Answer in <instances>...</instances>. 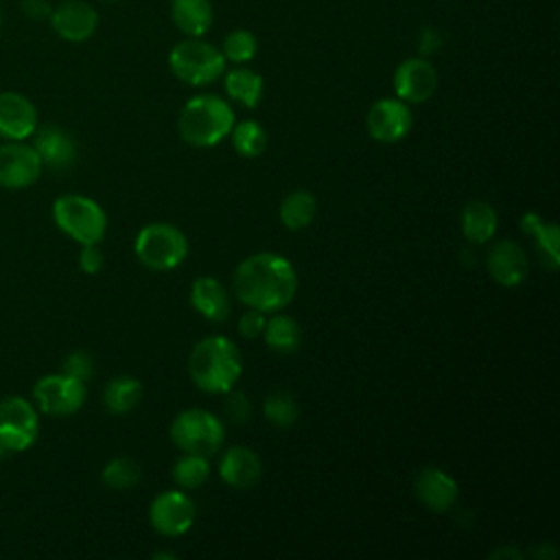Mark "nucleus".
<instances>
[{"mask_svg": "<svg viewBox=\"0 0 560 560\" xmlns=\"http://www.w3.org/2000/svg\"><path fill=\"white\" fill-rule=\"evenodd\" d=\"M232 291L249 308L278 313L298 293V271L289 258L273 252H258L236 265Z\"/></svg>", "mask_w": 560, "mask_h": 560, "instance_id": "f257e3e1", "label": "nucleus"}, {"mask_svg": "<svg viewBox=\"0 0 560 560\" xmlns=\"http://www.w3.org/2000/svg\"><path fill=\"white\" fill-rule=\"evenodd\" d=\"M188 374L201 392L228 394L243 374L241 350L223 335L203 337L190 350Z\"/></svg>", "mask_w": 560, "mask_h": 560, "instance_id": "f03ea898", "label": "nucleus"}, {"mask_svg": "<svg viewBox=\"0 0 560 560\" xmlns=\"http://www.w3.org/2000/svg\"><path fill=\"white\" fill-rule=\"evenodd\" d=\"M234 109L217 94H197L188 98L177 116V131L190 147L208 149L223 142L234 127Z\"/></svg>", "mask_w": 560, "mask_h": 560, "instance_id": "7ed1b4c3", "label": "nucleus"}, {"mask_svg": "<svg viewBox=\"0 0 560 560\" xmlns=\"http://www.w3.org/2000/svg\"><path fill=\"white\" fill-rule=\"evenodd\" d=\"M225 63L221 48L201 37H186L168 52L171 72L188 85H208L217 81L223 77Z\"/></svg>", "mask_w": 560, "mask_h": 560, "instance_id": "20e7f679", "label": "nucleus"}, {"mask_svg": "<svg viewBox=\"0 0 560 560\" xmlns=\"http://www.w3.org/2000/svg\"><path fill=\"white\" fill-rule=\"evenodd\" d=\"M168 435L182 453L210 457L223 446L225 427L208 409H184L173 418Z\"/></svg>", "mask_w": 560, "mask_h": 560, "instance_id": "39448f33", "label": "nucleus"}, {"mask_svg": "<svg viewBox=\"0 0 560 560\" xmlns=\"http://www.w3.org/2000/svg\"><path fill=\"white\" fill-rule=\"evenodd\" d=\"M52 219L63 234L81 245L101 243L107 230L105 210L83 195H63L55 199Z\"/></svg>", "mask_w": 560, "mask_h": 560, "instance_id": "423d86ee", "label": "nucleus"}, {"mask_svg": "<svg viewBox=\"0 0 560 560\" xmlns=\"http://www.w3.org/2000/svg\"><path fill=\"white\" fill-rule=\"evenodd\" d=\"M138 260L153 271H168L184 262L188 254V241L184 232L173 223H149L133 241Z\"/></svg>", "mask_w": 560, "mask_h": 560, "instance_id": "0eeeda50", "label": "nucleus"}, {"mask_svg": "<svg viewBox=\"0 0 560 560\" xmlns=\"http://www.w3.org/2000/svg\"><path fill=\"white\" fill-rule=\"evenodd\" d=\"M39 420L35 407L22 396L0 400V442L11 451H26L35 444Z\"/></svg>", "mask_w": 560, "mask_h": 560, "instance_id": "6e6552de", "label": "nucleus"}, {"mask_svg": "<svg viewBox=\"0 0 560 560\" xmlns=\"http://www.w3.org/2000/svg\"><path fill=\"white\" fill-rule=\"evenodd\" d=\"M33 396L44 413L70 416L85 402V383L66 372L48 374L35 383Z\"/></svg>", "mask_w": 560, "mask_h": 560, "instance_id": "1a4fd4ad", "label": "nucleus"}, {"mask_svg": "<svg viewBox=\"0 0 560 560\" xmlns=\"http://www.w3.org/2000/svg\"><path fill=\"white\" fill-rule=\"evenodd\" d=\"M149 523L162 536H182L195 523V503L182 490H164L149 505Z\"/></svg>", "mask_w": 560, "mask_h": 560, "instance_id": "9d476101", "label": "nucleus"}, {"mask_svg": "<svg viewBox=\"0 0 560 560\" xmlns=\"http://www.w3.org/2000/svg\"><path fill=\"white\" fill-rule=\"evenodd\" d=\"M413 125V114L409 103L400 98H378L372 103L365 116V127L372 140L383 144H394L402 140Z\"/></svg>", "mask_w": 560, "mask_h": 560, "instance_id": "9b49d317", "label": "nucleus"}, {"mask_svg": "<svg viewBox=\"0 0 560 560\" xmlns=\"http://www.w3.org/2000/svg\"><path fill=\"white\" fill-rule=\"evenodd\" d=\"M392 85L396 98L405 103H424L438 90V70L427 57H409L396 66Z\"/></svg>", "mask_w": 560, "mask_h": 560, "instance_id": "f8f14e48", "label": "nucleus"}, {"mask_svg": "<svg viewBox=\"0 0 560 560\" xmlns=\"http://www.w3.org/2000/svg\"><path fill=\"white\" fill-rule=\"evenodd\" d=\"M42 160L37 151L20 140L0 144V186L2 188H26L42 175Z\"/></svg>", "mask_w": 560, "mask_h": 560, "instance_id": "ddd939ff", "label": "nucleus"}, {"mask_svg": "<svg viewBox=\"0 0 560 560\" xmlns=\"http://www.w3.org/2000/svg\"><path fill=\"white\" fill-rule=\"evenodd\" d=\"M52 31L66 42H85L98 26V13L83 0H66L50 11Z\"/></svg>", "mask_w": 560, "mask_h": 560, "instance_id": "4468645a", "label": "nucleus"}, {"mask_svg": "<svg viewBox=\"0 0 560 560\" xmlns=\"http://www.w3.org/2000/svg\"><path fill=\"white\" fill-rule=\"evenodd\" d=\"M413 492L418 501L431 512H446L455 505L459 488L457 481L438 466H427L416 475Z\"/></svg>", "mask_w": 560, "mask_h": 560, "instance_id": "2eb2a0df", "label": "nucleus"}, {"mask_svg": "<svg viewBox=\"0 0 560 560\" xmlns=\"http://www.w3.org/2000/svg\"><path fill=\"white\" fill-rule=\"evenodd\" d=\"M492 280L501 287H518L527 278V254L516 241H499L486 256Z\"/></svg>", "mask_w": 560, "mask_h": 560, "instance_id": "dca6fc26", "label": "nucleus"}, {"mask_svg": "<svg viewBox=\"0 0 560 560\" xmlns=\"http://www.w3.org/2000/svg\"><path fill=\"white\" fill-rule=\"evenodd\" d=\"M37 129L35 105L18 92H0V138L24 140Z\"/></svg>", "mask_w": 560, "mask_h": 560, "instance_id": "f3484780", "label": "nucleus"}, {"mask_svg": "<svg viewBox=\"0 0 560 560\" xmlns=\"http://www.w3.org/2000/svg\"><path fill=\"white\" fill-rule=\"evenodd\" d=\"M33 133H35L33 149L37 151L42 164H46L52 171H66L68 166H72L77 158V147L68 131H63L57 125H44Z\"/></svg>", "mask_w": 560, "mask_h": 560, "instance_id": "a211bd4d", "label": "nucleus"}, {"mask_svg": "<svg viewBox=\"0 0 560 560\" xmlns=\"http://www.w3.org/2000/svg\"><path fill=\"white\" fill-rule=\"evenodd\" d=\"M262 475V462L256 451L247 446H232L221 455L219 462V477L230 488H252Z\"/></svg>", "mask_w": 560, "mask_h": 560, "instance_id": "6ab92c4d", "label": "nucleus"}, {"mask_svg": "<svg viewBox=\"0 0 560 560\" xmlns=\"http://www.w3.org/2000/svg\"><path fill=\"white\" fill-rule=\"evenodd\" d=\"M190 304L201 317L210 322H225L232 311L228 289L212 276H199L192 282Z\"/></svg>", "mask_w": 560, "mask_h": 560, "instance_id": "aec40b11", "label": "nucleus"}, {"mask_svg": "<svg viewBox=\"0 0 560 560\" xmlns=\"http://www.w3.org/2000/svg\"><path fill=\"white\" fill-rule=\"evenodd\" d=\"M171 18L186 37H203L214 20L210 0H171Z\"/></svg>", "mask_w": 560, "mask_h": 560, "instance_id": "412c9836", "label": "nucleus"}, {"mask_svg": "<svg viewBox=\"0 0 560 560\" xmlns=\"http://www.w3.org/2000/svg\"><path fill=\"white\" fill-rule=\"evenodd\" d=\"M459 223H462V234L468 243L483 245L494 236L497 225H499V217H497V212L490 203H486L481 199H475V201H468L462 208Z\"/></svg>", "mask_w": 560, "mask_h": 560, "instance_id": "4be33fe9", "label": "nucleus"}, {"mask_svg": "<svg viewBox=\"0 0 560 560\" xmlns=\"http://www.w3.org/2000/svg\"><path fill=\"white\" fill-rule=\"evenodd\" d=\"M521 230L536 241L538 256L542 258V262L551 271H556L558 265H560V234H558V225L556 223H547L536 212H525L521 217Z\"/></svg>", "mask_w": 560, "mask_h": 560, "instance_id": "5701e85b", "label": "nucleus"}, {"mask_svg": "<svg viewBox=\"0 0 560 560\" xmlns=\"http://www.w3.org/2000/svg\"><path fill=\"white\" fill-rule=\"evenodd\" d=\"M223 88L232 101L247 109H254L262 98L265 81L256 70L247 66H236L223 72Z\"/></svg>", "mask_w": 560, "mask_h": 560, "instance_id": "b1692460", "label": "nucleus"}, {"mask_svg": "<svg viewBox=\"0 0 560 560\" xmlns=\"http://www.w3.org/2000/svg\"><path fill=\"white\" fill-rule=\"evenodd\" d=\"M317 214V199L308 190H291L280 203V221L295 232L306 228Z\"/></svg>", "mask_w": 560, "mask_h": 560, "instance_id": "393cba45", "label": "nucleus"}, {"mask_svg": "<svg viewBox=\"0 0 560 560\" xmlns=\"http://www.w3.org/2000/svg\"><path fill=\"white\" fill-rule=\"evenodd\" d=\"M262 337H265V343L276 350V352H293L298 350L300 341H302V330H300V324L289 317V315H282L278 311V315L269 317L265 322V328H262Z\"/></svg>", "mask_w": 560, "mask_h": 560, "instance_id": "a878e982", "label": "nucleus"}, {"mask_svg": "<svg viewBox=\"0 0 560 560\" xmlns=\"http://www.w3.org/2000/svg\"><path fill=\"white\" fill-rule=\"evenodd\" d=\"M142 398V383L133 376L112 378L103 392V402L112 413H127L138 407Z\"/></svg>", "mask_w": 560, "mask_h": 560, "instance_id": "bb28decb", "label": "nucleus"}, {"mask_svg": "<svg viewBox=\"0 0 560 560\" xmlns=\"http://www.w3.org/2000/svg\"><path fill=\"white\" fill-rule=\"evenodd\" d=\"M230 138H232L234 151L241 158H258L267 149V131L254 118L234 122V127L230 131Z\"/></svg>", "mask_w": 560, "mask_h": 560, "instance_id": "cd10ccee", "label": "nucleus"}, {"mask_svg": "<svg viewBox=\"0 0 560 560\" xmlns=\"http://www.w3.org/2000/svg\"><path fill=\"white\" fill-rule=\"evenodd\" d=\"M208 477H210V462L203 455L184 453L173 464V479L179 488H186V490L199 488L208 481Z\"/></svg>", "mask_w": 560, "mask_h": 560, "instance_id": "c85d7f7f", "label": "nucleus"}, {"mask_svg": "<svg viewBox=\"0 0 560 560\" xmlns=\"http://www.w3.org/2000/svg\"><path fill=\"white\" fill-rule=\"evenodd\" d=\"M221 52L225 57V61H232L236 66H243L247 61H252L258 52V39L252 31L247 28H234L225 35Z\"/></svg>", "mask_w": 560, "mask_h": 560, "instance_id": "c756f323", "label": "nucleus"}, {"mask_svg": "<svg viewBox=\"0 0 560 560\" xmlns=\"http://www.w3.org/2000/svg\"><path fill=\"white\" fill-rule=\"evenodd\" d=\"M140 477H142L140 466L129 457H114L112 462L105 464L101 472L103 483L114 490H129L140 481Z\"/></svg>", "mask_w": 560, "mask_h": 560, "instance_id": "7c9ffc66", "label": "nucleus"}, {"mask_svg": "<svg viewBox=\"0 0 560 560\" xmlns=\"http://www.w3.org/2000/svg\"><path fill=\"white\" fill-rule=\"evenodd\" d=\"M265 418L278 429H287L298 420V402L289 392H273L265 398L262 405Z\"/></svg>", "mask_w": 560, "mask_h": 560, "instance_id": "2f4dec72", "label": "nucleus"}, {"mask_svg": "<svg viewBox=\"0 0 560 560\" xmlns=\"http://www.w3.org/2000/svg\"><path fill=\"white\" fill-rule=\"evenodd\" d=\"M223 411H225V416H228L230 422H234V424H245V422H249V418H252V402H249V398H247L245 394H241V392H234V394L228 392V400H225V405H223Z\"/></svg>", "mask_w": 560, "mask_h": 560, "instance_id": "473e14b6", "label": "nucleus"}, {"mask_svg": "<svg viewBox=\"0 0 560 560\" xmlns=\"http://www.w3.org/2000/svg\"><path fill=\"white\" fill-rule=\"evenodd\" d=\"M63 372L85 383V378L92 376V359H90L83 350H74L72 354L66 357V361H63Z\"/></svg>", "mask_w": 560, "mask_h": 560, "instance_id": "72a5a7b5", "label": "nucleus"}, {"mask_svg": "<svg viewBox=\"0 0 560 560\" xmlns=\"http://www.w3.org/2000/svg\"><path fill=\"white\" fill-rule=\"evenodd\" d=\"M265 313L262 311H256V308H249L247 313H243L238 317V332L241 337L245 339H256L258 335H262V328H265Z\"/></svg>", "mask_w": 560, "mask_h": 560, "instance_id": "f704fd0d", "label": "nucleus"}, {"mask_svg": "<svg viewBox=\"0 0 560 560\" xmlns=\"http://www.w3.org/2000/svg\"><path fill=\"white\" fill-rule=\"evenodd\" d=\"M103 252L98 247V243L94 245H83L81 247V254H79V267L85 271V273H96L103 269Z\"/></svg>", "mask_w": 560, "mask_h": 560, "instance_id": "c9c22d12", "label": "nucleus"}, {"mask_svg": "<svg viewBox=\"0 0 560 560\" xmlns=\"http://www.w3.org/2000/svg\"><path fill=\"white\" fill-rule=\"evenodd\" d=\"M442 46V37L435 28H424L418 37V50H420V57H429L433 52H438Z\"/></svg>", "mask_w": 560, "mask_h": 560, "instance_id": "e433bc0d", "label": "nucleus"}, {"mask_svg": "<svg viewBox=\"0 0 560 560\" xmlns=\"http://www.w3.org/2000/svg\"><path fill=\"white\" fill-rule=\"evenodd\" d=\"M22 11L33 20H42L50 15V4L48 0H22Z\"/></svg>", "mask_w": 560, "mask_h": 560, "instance_id": "4c0bfd02", "label": "nucleus"}, {"mask_svg": "<svg viewBox=\"0 0 560 560\" xmlns=\"http://www.w3.org/2000/svg\"><path fill=\"white\" fill-rule=\"evenodd\" d=\"M490 558H494V560H501V558H514V560H518L521 558V551L518 549H514V547H499V549H494L492 553H490Z\"/></svg>", "mask_w": 560, "mask_h": 560, "instance_id": "58836bf2", "label": "nucleus"}, {"mask_svg": "<svg viewBox=\"0 0 560 560\" xmlns=\"http://www.w3.org/2000/svg\"><path fill=\"white\" fill-rule=\"evenodd\" d=\"M153 558H171V560H175L177 556H175V553H162V551H158V553H153Z\"/></svg>", "mask_w": 560, "mask_h": 560, "instance_id": "ea45409f", "label": "nucleus"}, {"mask_svg": "<svg viewBox=\"0 0 560 560\" xmlns=\"http://www.w3.org/2000/svg\"><path fill=\"white\" fill-rule=\"evenodd\" d=\"M7 453H9V448H7V446L0 442V459H2Z\"/></svg>", "mask_w": 560, "mask_h": 560, "instance_id": "a19ab883", "label": "nucleus"}, {"mask_svg": "<svg viewBox=\"0 0 560 560\" xmlns=\"http://www.w3.org/2000/svg\"><path fill=\"white\" fill-rule=\"evenodd\" d=\"M105 2H114V0H105Z\"/></svg>", "mask_w": 560, "mask_h": 560, "instance_id": "79ce46f5", "label": "nucleus"}]
</instances>
